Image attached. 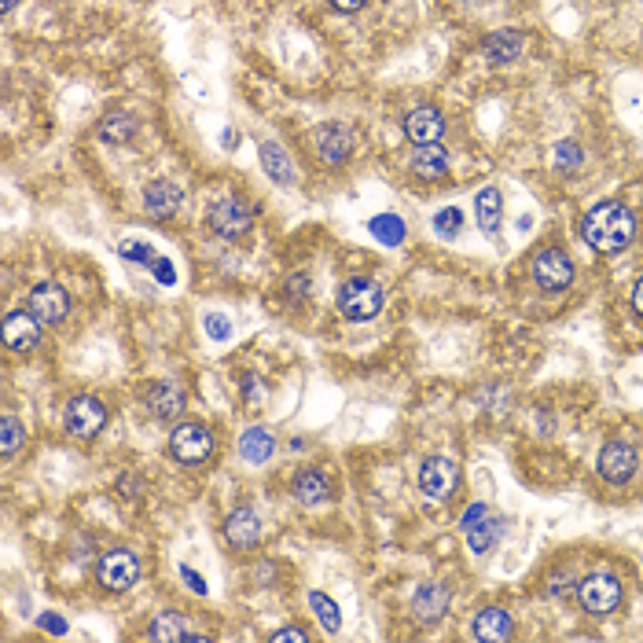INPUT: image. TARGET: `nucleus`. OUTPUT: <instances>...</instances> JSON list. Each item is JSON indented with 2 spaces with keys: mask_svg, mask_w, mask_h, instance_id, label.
Masks as SVG:
<instances>
[{
  "mask_svg": "<svg viewBox=\"0 0 643 643\" xmlns=\"http://www.w3.org/2000/svg\"><path fill=\"white\" fill-rule=\"evenodd\" d=\"M581 236L596 254H621L636 239V217L625 203H596L581 221Z\"/></svg>",
  "mask_w": 643,
  "mask_h": 643,
  "instance_id": "1",
  "label": "nucleus"
},
{
  "mask_svg": "<svg viewBox=\"0 0 643 643\" xmlns=\"http://www.w3.org/2000/svg\"><path fill=\"white\" fill-rule=\"evenodd\" d=\"M335 302H339V313L346 316V320L364 324V320H375V316L383 313L386 294L372 276H350V280L339 287Z\"/></svg>",
  "mask_w": 643,
  "mask_h": 643,
  "instance_id": "2",
  "label": "nucleus"
},
{
  "mask_svg": "<svg viewBox=\"0 0 643 643\" xmlns=\"http://www.w3.org/2000/svg\"><path fill=\"white\" fill-rule=\"evenodd\" d=\"M206 225L214 232L217 239H225V243H236L250 232L254 225V214H250V206L236 195H228V199H217L210 206V214H206Z\"/></svg>",
  "mask_w": 643,
  "mask_h": 643,
  "instance_id": "3",
  "label": "nucleus"
},
{
  "mask_svg": "<svg viewBox=\"0 0 643 643\" xmlns=\"http://www.w3.org/2000/svg\"><path fill=\"white\" fill-rule=\"evenodd\" d=\"M313 151L328 166H346L357 151V133L346 122H324L313 129Z\"/></svg>",
  "mask_w": 643,
  "mask_h": 643,
  "instance_id": "4",
  "label": "nucleus"
},
{
  "mask_svg": "<svg viewBox=\"0 0 643 643\" xmlns=\"http://www.w3.org/2000/svg\"><path fill=\"white\" fill-rule=\"evenodd\" d=\"M63 423H67L70 438L89 441V438H96L103 427H107V408H103L100 397L78 394V397H70L67 412H63Z\"/></svg>",
  "mask_w": 643,
  "mask_h": 643,
  "instance_id": "5",
  "label": "nucleus"
},
{
  "mask_svg": "<svg viewBox=\"0 0 643 643\" xmlns=\"http://www.w3.org/2000/svg\"><path fill=\"white\" fill-rule=\"evenodd\" d=\"M96 577H100V585L107 592H129L140 581V559L129 548H111V552L100 555Z\"/></svg>",
  "mask_w": 643,
  "mask_h": 643,
  "instance_id": "6",
  "label": "nucleus"
},
{
  "mask_svg": "<svg viewBox=\"0 0 643 643\" xmlns=\"http://www.w3.org/2000/svg\"><path fill=\"white\" fill-rule=\"evenodd\" d=\"M533 280L537 287L548 294H559L574 283V261L563 247H544L537 258H533Z\"/></svg>",
  "mask_w": 643,
  "mask_h": 643,
  "instance_id": "7",
  "label": "nucleus"
},
{
  "mask_svg": "<svg viewBox=\"0 0 643 643\" xmlns=\"http://www.w3.org/2000/svg\"><path fill=\"white\" fill-rule=\"evenodd\" d=\"M170 452H173V460L184 463V467L206 463L214 456V434H210L203 423H181V427L173 430Z\"/></svg>",
  "mask_w": 643,
  "mask_h": 643,
  "instance_id": "8",
  "label": "nucleus"
},
{
  "mask_svg": "<svg viewBox=\"0 0 643 643\" xmlns=\"http://www.w3.org/2000/svg\"><path fill=\"white\" fill-rule=\"evenodd\" d=\"M577 603L588 614H610L621 607V581L614 574H588L577 581Z\"/></svg>",
  "mask_w": 643,
  "mask_h": 643,
  "instance_id": "9",
  "label": "nucleus"
},
{
  "mask_svg": "<svg viewBox=\"0 0 643 643\" xmlns=\"http://www.w3.org/2000/svg\"><path fill=\"white\" fill-rule=\"evenodd\" d=\"M456 486H460V467H456V463L445 460V456H427V460H423V467H419V489H423V497L445 504V500L456 493Z\"/></svg>",
  "mask_w": 643,
  "mask_h": 643,
  "instance_id": "10",
  "label": "nucleus"
},
{
  "mask_svg": "<svg viewBox=\"0 0 643 643\" xmlns=\"http://www.w3.org/2000/svg\"><path fill=\"white\" fill-rule=\"evenodd\" d=\"M636 467H640V456H636V449H632L629 441H607L596 460L599 478L610 482V486H625L632 474H636Z\"/></svg>",
  "mask_w": 643,
  "mask_h": 643,
  "instance_id": "11",
  "label": "nucleus"
},
{
  "mask_svg": "<svg viewBox=\"0 0 643 643\" xmlns=\"http://www.w3.org/2000/svg\"><path fill=\"white\" fill-rule=\"evenodd\" d=\"M30 313L45 324V328H56L70 316V294L59 287L56 280H45L37 283L34 291H30Z\"/></svg>",
  "mask_w": 643,
  "mask_h": 643,
  "instance_id": "12",
  "label": "nucleus"
},
{
  "mask_svg": "<svg viewBox=\"0 0 643 643\" xmlns=\"http://www.w3.org/2000/svg\"><path fill=\"white\" fill-rule=\"evenodd\" d=\"M41 320H37L30 309H15V313L4 316V346L12 353H34L41 346Z\"/></svg>",
  "mask_w": 643,
  "mask_h": 643,
  "instance_id": "13",
  "label": "nucleus"
},
{
  "mask_svg": "<svg viewBox=\"0 0 643 643\" xmlns=\"http://www.w3.org/2000/svg\"><path fill=\"white\" fill-rule=\"evenodd\" d=\"M261 533H265V526H261L258 511L236 508L225 519V541L232 544V548H239V552H250V548H258Z\"/></svg>",
  "mask_w": 643,
  "mask_h": 643,
  "instance_id": "14",
  "label": "nucleus"
},
{
  "mask_svg": "<svg viewBox=\"0 0 643 643\" xmlns=\"http://www.w3.org/2000/svg\"><path fill=\"white\" fill-rule=\"evenodd\" d=\"M181 206H184V188H181V184L158 177V181H151L144 188V210L155 217V221H166V217H173Z\"/></svg>",
  "mask_w": 643,
  "mask_h": 643,
  "instance_id": "15",
  "label": "nucleus"
},
{
  "mask_svg": "<svg viewBox=\"0 0 643 643\" xmlns=\"http://www.w3.org/2000/svg\"><path fill=\"white\" fill-rule=\"evenodd\" d=\"M405 136L412 144H441L445 136V114L438 107H416L405 114Z\"/></svg>",
  "mask_w": 643,
  "mask_h": 643,
  "instance_id": "16",
  "label": "nucleus"
},
{
  "mask_svg": "<svg viewBox=\"0 0 643 643\" xmlns=\"http://www.w3.org/2000/svg\"><path fill=\"white\" fill-rule=\"evenodd\" d=\"M258 162L272 184H280V188H294V184H298V170H294L291 155H287L276 140H265V144L258 147Z\"/></svg>",
  "mask_w": 643,
  "mask_h": 643,
  "instance_id": "17",
  "label": "nucleus"
},
{
  "mask_svg": "<svg viewBox=\"0 0 643 643\" xmlns=\"http://www.w3.org/2000/svg\"><path fill=\"white\" fill-rule=\"evenodd\" d=\"M184 390L181 383H173V379H158L151 390H147V412L155 419H173L184 412Z\"/></svg>",
  "mask_w": 643,
  "mask_h": 643,
  "instance_id": "18",
  "label": "nucleus"
},
{
  "mask_svg": "<svg viewBox=\"0 0 643 643\" xmlns=\"http://www.w3.org/2000/svg\"><path fill=\"white\" fill-rule=\"evenodd\" d=\"M291 489H294V500H298V504H305V508H320V504H328V500H331L328 474L316 471V467H302Z\"/></svg>",
  "mask_w": 643,
  "mask_h": 643,
  "instance_id": "19",
  "label": "nucleus"
},
{
  "mask_svg": "<svg viewBox=\"0 0 643 643\" xmlns=\"http://www.w3.org/2000/svg\"><path fill=\"white\" fill-rule=\"evenodd\" d=\"M449 603H452V592H449V585H423L416 592V599H412V614H416L423 625H430V621H441L445 618V610H449Z\"/></svg>",
  "mask_w": 643,
  "mask_h": 643,
  "instance_id": "20",
  "label": "nucleus"
},
{
  "mask_svg": "<svg viewBox=\"0 0 643 643\" xmlns=\"http://www.w3.org/2000/svg\"><path fill=\"white\" fill-rule=\"evenodd\" d=\"M408 166H412L419 181H438V177L449 173V151L441 144H419L412 158H408Z\"/></svg>",
  "mask_w": 643,
  "mask_h": 643,
  "instance_id": "21",
  "label": "nucleus"
},
{
  "mask_svg": "<svg viewBox=\"0 0 643 643\" xmlns=\"http://www.w3.org/2000/svg\"><path fill=\"white\" fill-rule=\"evenodd\" d=\"M511 636H515V625H511L508 610L504 607L478 610V618H474V640L497 643V640H511Z\"/></svg>",
  "mask_w": 643,
  "mask_h": 643,
  "instance_id": "22",
  "label": "nucleus"
},
{
  "mask_svg": "<svg viewBox=\"0 0 643 643\" xmlns=\"http://www.w3.org/2000/svg\"><path fill=\"white\" fill-rule=\"evenodd\" d=\"M482 56L489 59V63H515V59L522 56V34L519 30H511V26H504V30H493V34L482 41Z\"/></svg>",
  "mask_w": 643,
  "mask_h": 643,
  "instance_id": "23",
  "label": "nucleus"
},
{
  "mask_svg": "<svg viewBox=\"0 0 643 643\" xmlns=\"http://www.w3.org/2000/svg\"><path fill=\"white\" fill-rule=\"evenodd\" d=\"M474 217H478V228L486 236H500V225H504V195L497 188H482L474 195Z\"/></svg>",
  "mask_w": 643,
  "mask_h": 643,
  "instance_id": "24",
  "label": "nucleus"
},
{
  "mask_svg": "<svg viewBox=\"0 0 643 643\" xmlns=\"http://www.w3.org/2000/svg\"><path fill=\"white\" fill-rule=\"evenodd\" d=\"M276 452V438L265 427H247L239 434V456L247 463H269Z\"/></svg>",
  "mask_w": 643,
  "mask_h": 643,
  "instance_id": "25",
  "label": "nucleus"
},
{
  "mask_svg": "<svg viewBox=\"0 0 643 643\" xmlns=\"http://www.w3.org/2000/svg\"><path fill=\"white\" fill-rule=\"evenodd\" d=\"M136 129H140V125H136V118L129 111H111V114H103L100 118V129H96V133H100L103 144L122 147V144L133 140Z\"/></svg>",
  "mask_w": 643,
  "mask_h": 643,
  "instance_id": "26",
  "label": "nucleus"
},
{
  "mask_svg": "<svg viewBox=\"0 0 643 643\" xmlns=\"http://www.w3.org/2000/svg\"><path fill=\"white\" fill-rule=\"evenodd\" d=\"M147 636L158 643L166 640H188L192 636V629H184V618L177 614V610H162L155 621H151V629H147Z\"/></svg>",
  "mask_w": 643,
  "mask_h": 643,
  "instance_id": "27",
  "label": "nucleus"
},
{
  "mask_svg": "<svg viewBox=\"0 0 643 643\" xmlns=\"http://www.w3.org/2000/svg\"><path fill=\"white\" fill-rule=\"evenodd\" d=\"M368 232H372L383 247H401L405 243V221L397 214H379L368 221Z\"/></svg>",
  "mask_w": 643,
  "mask_h": 643,
  "instance_id": "28",
  "label": "nucleus"
},
{
  "mask_svg": "<svg viewBox=\"0 0 643 643\" xmlns=\"http://www.w3.org/2000/svg\"><path fill=\"white\" fill-rule=\"evenodd\" d=\"M309 607H313L316 618L324 621V629H328V632L342 629V610H339V603H335L331 596H324V592H309Z\"/></svg>",
  "mask_w": 643,
  "mask_h": 643,
  "instance_id": "29",
  "label": "nucleus"
},
{
  "mask_svg": "<svg viewBox=\"0 0 643 643\" xmlns=\"http://www.w3.org/2000/svg\"><path fill=\"white\" fill-rule=\"evenodd\" d=\"M23 441H26V427L19 423V419L15 416L0 419V452H4V456H15Z\"/></svg>",
  "mask_w": 643,
  "mask_h": 643,
  "instance_id": "30",
  "label": "nucleus"
},
{
  "mask_svg": "<svg viewBox=\"0 0 643 643\" xmlns=\"http://www.w3.org/2000/svg\"><path fill=\"white\" fill-rule=\"evenodd\" d=\"M493 541H497V522L493 519H482L478 526L467 530V544H471L474 555H486L489 548H493Z\"/></svg>",
  "mask_w": 643,
  "mask_h": 643,
  "instance_id": "31",
  "label": "nucleus"
},
{
  "mask_svg": "<svg viewBox=\"0 0 643 643\" xmlns=\"http://www.w3.org/2000/svg\"><path fill=\"white\" fill-rule=\"evenodd\" d=\"M118 254H122L125 261H136V265H144V269H151L158 261V254L147 243H140V239H122L118 243Z\"/></svg>",
  "mask_w": 643,
  "mask_h": 643,
  "instance_id": "32",
  "label": "nucleus"
},
{
  "mask_svg": "<svg viewBox=\"0 0 643 643\" xmlns=\"http://www.w3.org/2000/svg\"><path fill=\"white\" fill-rule=\"evenodd\" d=\"M460 228H463V210H460V206H445V210H438V214H434V232H438V236L452 239V236H460Z\"/></svg>",
  "mask_w": 643,
  "mask_h": 643,
  "instance_id": "33",
  "label": "nucleus"
},
{
  "mask_svg": "<svg viewBox=\"0 0 643 643\" xmlns=\"http://www.w3.org/2000/svg\"><path fill=\"white\" fill-rule=\"evenodd\" d=\"M203 328H206V335L214 342H228L232 339V324H228V316H221V313H206L203 316Z\"/></svg>",
  "mask_w": 643,
  "mask_h": 643,
  "instance_id": "34",
  "label": "nucleus"
},
{
  "mask_svg": "<svg viewBox=\"0 0 643 643\" xmlns=\"http://www.w3.org/2000/svg\"><path fill=\"white\" fill-rule=\"evenodd\" d=\"M581 147L574 144V140H563V144L555 147V166H559V170H574L577 162H581Z\"/></svg>",
  "mask_w": 643,
  "mask_h": 643,
  "instance_id": "35",
  "label": "nucleus"
},
{
  "mask_svg": "<svg viewBox=\"0 0 643 643\" xmlns=\"http://www.w3.org/2000/svg\"><path fill=\"white\" fill-rule=\"evenodd\" d=\"M482 519H489V508H486V504H471V508L463 511L460 530L467 533V530H471V526H478V522H482Z\"/></svg>",
  "mask_w": 643,
  "mask_h": 643,
  "instance_id": "36",
  "label": "nucleus"
},
{
  "mask_svg": "<svg viewBox=\"0 0 643 643\" xmlns=\"http://www.w3.org/2000/svg\"><path fill=\"white\" fill-rule=\"evenodd\" d=\"M41 629H45V632H56V636H67V621H63V614H56V610H48V614H41Z\"/></svg>",
  "mask_w": 643,
  "mask_h": 643,
  "instance_id": "37",
  "label": "nucleus"
},
{
  "mask_svg": "<svg viewBox=\"0 0 643 643\" xmlns=\"http://www.w3.org/2000/svg\"><path fill=\"white\" fill-rule=\"evenodd\" d=\"M291 640L294 643H309V632L294 629V625H291V629H276V632H272V643H291Z\"/></svg>",
  "mask_w": 643,
  "mask_h": 643,
  "instance_id": "38",
  "label": "nucleus"
},
{
  "mask_svg": "<svg viewBox=\"0 0 643 643\" xmlns=\"http://www.w3.org/2000/svg\"><path fill=\"white\" fill-rule=\"evenodd\" d=\"M181 581H184L188 588H192L195 596H206V581H203L199 574H195L192 566H181Z\"/></svg>",
  "mask_w": 643,
  "mask_h": 643,
  "instance_id": "39",
  "label": "nucleus"
},
{
  "mask_svg": "<svg viewBox=\"0 0 643 643\" xmlns=\"http://www.w3.org/2000/svg\"><path fill=\"white\" fill-rule=\"evenodd\" d=\"M243 394H247L250 405H258V401H265V386H261L254 375H247V383H243Z\"/></svg>",
  "mask_w": 643,
  "mask_h": 643,
  "instance_id": "40",
  "label": "nucleus"
},
{
  "mask_svg": "<svg viewBox=\"0 0 643 643\" xmlns=\"http://www.w3.org/2000/svg\"><path fill=\"white\" fill-rule=\"evenodd\" d=\"M305 291H309V280H305V276H294V280H287V298H294V302H302Z\"/></svg>",
  "mask_w": 643,
  "mask_h": 643,
  "instance_id": "41",
  "label": "nucleus"
},
{
  "mask_svg": "<svg viewBox=\"0 0 643 643\" xmlns=\"http://www.w3.org/2000/svg\"><path fill=\"white\" fill-rule=\"evenodd\" d=\"M364 4H368V0H331V8H335V12H346V15L361 12Z\"/></svg>",
  "mask_w": 643,
  "mask_h": 643,
  "instance_id": "42",
  "label": "nucleus"
},
{
  "mask_svg": "<svg viewBox=\"0 0 643 643\" xmlns=\"http://www.w3.org/2000/svg\"><path fill=\"white\" fill-rule=\"evenodd\" d=\"M632 309H636V316H643V276L632 287Z\"/></svg>",
  "mask_w": 643,
  "mask_h": 643,
  "instance_id": "43",
  "label": "nucleus"
},
{
  "mask_svg": "<svg viewBox=\"0 0 643 643\" xmlns=\"http://www.w3.org/2000/svg\"><path fill=\"white\" fill-rule=\"evenodd\" d=\"M236 140H239L236 129H225V151H236Z\"/></svg>",
  "mask_w": 643,
  "mask_h": 643,
  "instance_id": "44",
  "label": "nucleus"
},
{
  "mask_svg": "<svg viewBox=\"0 0 643 643\" xmlns=\"http://www.w3.org/2000/svg\"><path fill=\"white\" fill-rule=\"evenodd\" d=\"M15 4H19V0H0V12L8 15V12H12V8H15Z\"/></svg>",
  "mask_w": 643,
  "mask_h": 643,
  "instance_id": "45",
  "label": "nucleus"
},
{
  "mask_svg": "<svg viewBox=\"0 0 643 643\" xmlns=\"http://www.w3.org/2000/svg\"><path fill=\"white\" fill-rule=\"evenodd\" d=\"M460 4H467V0H460Z\"/></svg>",
  "mask_w": 643,
  "mask_h": 643,
  "instance_id": "46",
  "label": "nucleus"
}]
</instances>
